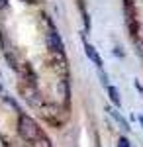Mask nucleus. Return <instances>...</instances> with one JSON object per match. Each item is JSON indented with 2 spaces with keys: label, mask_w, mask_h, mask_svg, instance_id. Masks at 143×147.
<instances>
[{
  "label": "nucleus",
  "mask_w": 143,
  "mask_h": 147,
  "mask_svg": "<svg viewBox=\"0 0 143 147\" xmlns=\"http://www.w3.org/2000/svg\"><path fill=\"white\" fill-rule=\"evenodd\" d=\"M18 134L28 143H37L39 139L45 137L39 124L33 120L32 116H28V114H20V118H18Z\"/></svg>",
  "instance_id": "f257e3e1"
},
{
  "label": "nucleus",
  "mask_w": 143,
  "mask_h": 147,
  "mask_svg": "<svg viewBox=\"0 0 143 147\" xmlns=\"http://www.w3.org/2000/svg\"><path fill=\"white\" fill-rule=\"evenodd\" d=\"M45 41H47V47L51 53L55 55H63V41H61V35L57 34V30L53 28V24L49 22V32L45 35Z\"/></svg>",
  "instance_id": "f03ea898"
},
{
  "label": "nucleus",
  "mask_w": 143,
  "mask_h": 147,
  "mask_svg": "<svg viewBox=\"0 0 143 147\" xmlns=\"http://www.w3.org/2000/svg\"><path fill=\"white\" fill-rule=\"evenodd\" d=\"M84 51H86V57L96 65L98 69H102V57L98 55V51H96V47L94 45H90L88 41H84Z\"/></svg>",
  "instance_id": "7ed1b4c3"
},
{
  "label": "nucleus",
  "mask_w": 143,
  "mask_h": 147,
  "mask_svg": "<svg viewBox=\"0 0 143 147\" xmlns=\"http://www.w3.org/2000/svg\"><path fill=\"white\" fill-rule=\"evenodd\" d=\"M106 112L110 114V116H112V118H114V120H116V122L121 125V127H123V129H130V127H127V122H125V120L121 118L120 114H118V110H116V108H106Z\"/></svg>",
  "instance_id": "20e7f679"
},
{
  "label": "nucleus",
  "mask_w": 143,
  "mask_h": 147,
  "mask_svg": "<svg viewBox=\"0 0 143 147\" xmlns=\"http://www.w3.org/2000/svg\"><path fill=\"white\" fill-rule=\"evenodd\" d=\"M57 90H59V94L63 96V100H69V82H67V79H61L59 80V84H57Z\"/></svg>",
  "instance_id": "39448f33"
},
{
  "label": "nucleus",
  "mask_w": 143,
  "mask_h": 147,
  "mask_svg": "<svg viewBox=\"0 0 143 147\" xmlns=\"http://www.w3.org/2000/svg\"><path fill=\"white\" fill-rule=\"evenodd\" d=\"M108 94H110V98H112V102L116 104V106H120V92H118V88L116 86H112V84H108Z\"/></svg>",
  "instance_id": "423d86ee"
},
{
  "label": "nucleus",
  "mask_w": 143,
  "mask_h": 147,
  "mask_svg": "<svg viewBox=\"0 0 143 147\" xmlns=\"http://www.w3.org/2000/svg\"><path fill=\"white\" fill-rule=\"evenodd\" d=\"M118 147H130V141H127L125 137H121L120 141H118Z\"/></svg>",
  "instance_id": "0eeeda50"
},
{
  "label": "nucleus",
  "mask_w": 143,
  "mask_h": 147,
  "mask_svg": "<svg viewBox=\"0 0 143 147\" xmlns=\"http://www.w3.org/2000/svg\"><path fill=\"white\" fill-rule=\"evenodd\" d=\"M6 4H8V0H0V8H6Z\"/></svg>",
  "instance_id": "6e6552de"
},
{
  "label": "nucleus",
  "mask_w": 143,
  "mask_h": 147,
  "mask_svg": "<svg viewBox=\"0 0 143 147\" xmlns=\"http://www.w3.org/2000/svg\"><path fill=\"white\" fill-rule=\"evenodd\" d=\"M0 92H2V84H0Z\"/></svg>",
  "instance_id": "1a4fd4ad"
}]
</instances>
